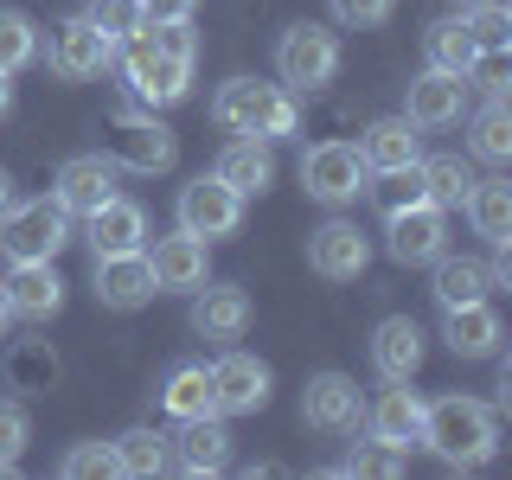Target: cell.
I'll return each mask as SVG.
<instances>
[{"label":"cell","mask_w":512,"mask_h":480,"mask_svg":"<svg viewBox=\"0 0 512 480\" xmlns=\"http://www.w3.org/2000/svg\"><path fill=\"white\" fill-rule=\"evenodd\" d=\"M173 154H180V141H173V128H160L154 116H141L135 103L116 116V135H109V160H122L128 173H167Z\"/></svg>","instance_id":"obj_10"},{"label":"cell","mask_w":512,"mask_h":480,"mask_svg":"<svg viewBox=\"0 0 512 480\" xmlns=\"http://www.w3.org/2000/svg\"><path fill=\"white\" fill-rule=\"evenodd\" d=\"M212 404L218 416H256L269 404V365L250 352H224L212 365Z\"/></svg>","instance_id":"obj_14"},{"label":"cell","mask_w":512,"mask_h":480,"mask_svg":"<svg viewBox=\"0 0 512 480\" xmlns=\"http://www.w3.org/2000/svg\"><path fill=\"white\" fill-rule=\"evenodd\" d=\"M461 26H468V39L480 45V58H506L512 52V13L500 0H474V13H461Z\"/></svg>","instance_id":"obj_34"},{"label":"cell","mask_w":512,"mask_h":480,"mask_svg":"<svg viewBox=\"0 0 512 480\" xmlns=\"http://www.w3.org/2000/svg\"><path fill=\"white\" fill-rule=\"evenodd\" d=\"M122 45H128V58H122L128 96H135L141 109H167V103H186V96H192V64L186 58L154 52L148 32H135V39H122Z\"/></svg>","instance_id":"obj_5"},{"label":"cell","mask_w":512,"mask_h":480,"mask_svg":"<svg viewBox=\"0 0 512 480\" xmlns=\"http://www.w3.org/2000/svg\"><path fill=\"white\" fill-rule=\"evenodd\" d=\"M64 480H96V474H116V455H109V442H77L71 455L58 461Z\"/></svg>","instance_id":"obj_40"},{"label":"cell","mask_w":512,"mask_h":480,"mask_svg":"<svg viewBox=\"0 0 512 480\" xmlns=\"http://www.w3.org/2000/svg\"><path fill=\"white\" fill-rule=\"evenodd\" d=\"M461 7H474V0H461Z\"/></svg>","instance_id":"obj_47"},{"label":"cell","mask_w":512,"mask_h":480,"mask_svg":"<svg viewBox=\"0 0 512 480\" xmlns=\"http://www.w3.org/2000/svg\"><path fill=\"white\" fill-rule=\"evenodd\" d=\"M423 442L436 448L448 468H480V461H493V448H500V423H493V410L480 404V397H436V404H423Z\"/></svg>","instance_id":"obj_1"},{"label":"cell","mask_w":512,"mask_h":480,"mask_svg":"<svg viewBox=\"0 0 512 480\" xmlns=\"http://www.w3.org/2000/svg\"><path fill=\"white\" fill-rule=\"evenodd\" d=\"M333 71H340V39H333L327 26L301 20V26L282 32V45H276V77H282V90H295V96L327 90Z\"/></svg>","instance_id":"obj_4"},{"label":"cell","mask_w":512,"mask_h":480,"mask_svg":"<svg viewBox=\"0 0 512 480\" xmlns=\"http://www.w3.org/2000/svg\"><path fill=\"white\" fill-rule=\"evenodd\" d=\"M468 154L474 160H493V167H506V160H512V109H506V90H493V103L474 116Z\"/></svg>","instance_id":"obj_31"},{"label":"cell","mask_w":512,"mask_h":480,"mask_svg":"<svg viewBox=\"0 0 512 480\" xmlns=\"http://www.w3.org/2000/svg\"><path fill=\"white\" fill-rule=\"evenodd\" d=\"M346 474H359V480H397V474H404V448H391L384 436H365V442H352Z\"/></svg>","instance_id":"obj_37"},{"label":"cell","mask_w":512,"mask_h":480,"mask_svg":"<svg viewBox=\"0 0 512 480\" xmlns=\"http://www.w3.org/2000/svg\"><path fill=\"white\" fill-rule=\"evenodd\" d=\"M493 263H474V256H436V301L442 308H461V301H487L493 295Z\"/></svg>","instance_id":"obj_28"},{"label":"cell","mask_w":512,"mask_h":480,"mask_svg":"<svg viewBox=\"0 0 512 480\" xmlns=\"http://www.w3.org/2000/svg\"><path fill=\"white\" fill-rule=\"evenodd\" d=\"M448 244V212L442 205H404V212H384V250L397 263H436Z\"/></svg>","instance_id":"obj_11"},{"label":"cell","mask_w":512,"mask_h":480,"mask_svg":"<svg viewBox=\"0 0 512 480\" xmlns=\"http://www.w3.org/2000/svg\"><path fill=\"white\" fill-rule=\"evenodd\" d=\"M192 7H199V0H141L148 20H192Z\"/></svg>","instance_id":"obj_43"},{"label":"cell","mask_w":512,"mask_h":480,"mask_svg":"<svg viewBox=\"0 0 512 480\" xmlns=\"http://www.w3.org/2000/svg\"><path fill=\"white\" fill-rule=\"evenodd\" d=\"M365 423H372V436H384L391 448H410V442H423V397L404 391V384H391V391L365 410Z\"/></svg>","instance_id":"obj_26"},{"label":"cell","mask_w":512,"mask_h":480,"mask_svg":"<svg viewBox=\"0 0 512 480\" xmlns=\"http://www.w3.org/2000/svg\"><path fill=\"white\" fill-rule=\"evenodd\" d=\"M212 122L224 135H256V141H282L301 128V103L295 90L282 84H256V77H231L218 96H212Z\"/></svg>","instance_id":"obj_2"},{"label":"cell","mask_w":512,"mask_h":480,"mask_svg":"<svg viewBox=\"0 0 512 480\" xmlns=\"http://www.w3.org/2000/svg\"><path fill=\"white\" fill-rule=\"evenodd\" d=\"M52 199H58L71 218H90L103 199H116V160H103V154H77V160H64Z\"/></svg>","instance_id":"obj_17"},{"label":"cell","mask_w":512,"mask_h":480,"mask_svg":"<svg viewBox=\"0 0 512 480\" xmlns=\"http://www.w3.org/2000/svg\"><path fill=\"white\" fill-rule=\"evenodd\" d=\"M301 423L320 429V436H352L365 423V397L346 372H314L308 391H301Z\"/></svg>","instance_id":"obj_9"},{"label":"cell","mask_w":512,"mask_h":480,"mask_svg":"<svg viewBox=\"0 0 512 480\" xmlns=\"http://www.w3.org/2000/svg\"><path fill=\"white\" fill-rule=\"evenodd\" d=\"M192 333L199 340H237V333L250 327V295L244 288H231V282H205V288H192Z\"/></svg>","instance_id":"obj_21"},{"label":"cell","mask_w":512,"mask_h":480,"mask_svg":"<svg viewBox=\"0 0 512 480\" xmlns=\"http://www.w3.org/2000/svg\"><path fill=\"white\" fill-rule=\"evenodd\" d=\"M154 269H148V250H128V256H96V301L103 308H141V301H154Z\"/></svg>","instance_id":"obj_16"},{"label":"cell","mask_w":512,"mask_h":480,"mask_svg":"<svg viewBox=\"0 0 512 480\" xmlns=\"http://www.w3.org/2000/svg\"><path fill=\"white\" fill-rule=\"evenodd\" d=\"M365 263H372V244H365L359 224L327 218L320 231H308V269H314V276H327V282H359Z\"/></svg>","instance_id":"obj_12"},{"label":"cell","mask_w":512,"mask_h":480,"mask_svg":"<svg viewBox=\"0 0 512 480\" xmlns=\"http://www.w3.org/2000/svg\"><path fill=\"white\" fill-rule=\"evenodd\" d=\"M71 244V212L58 199H13V212L0 218V256L7 263H52Z\"/></svg>","instance_id":"obj_3"},{"label":"cell","mask_w":512,"mask_h":480,"mask_svg":"<svg viewBox=\"0 0 512 480\" xmlns=\"http://www.w3.org/2000/svg\"><path fill=\"white\" fill-rule=\"evenodd\" d=\"M423 52H429L436 71H455V77H474L480 71V45L468 39V26H461V20H436V26L423 32Z\"/></svg>","instance_id":"obj_30"},{"label":"cell","mask_w":512,"mask_h":480,"mask_svg":"<svg viewBox=\"0 0 512 480\" xmlns=\"http://www.w3.org/2000/svg\"><path fill=\"white\" fill-rule=\"evenodd\" d=\"M327 7H333V20H340V26H384V20H391V13H397V0H327Z\"/></svg>","instance_id":"obj_42"},{"label":"cell","mask_w":512,"mask_h":480,"mask_svg":"<svg viewBox=\"0 0 512 480\" xmlns=\"http://www.w3.org/2000/svg\"><path fill=\"white\" fill-rule=\"evenodd\" d=\"M442 340H448L455 359H493L500 340H506V327L487 301H461V308H442Z\"/></svg>","instance_id":"obj_20"},{"label":"cell","mask_w":512,"mask_h":480,"mask_svg":"<svg viewBox=\"0 0 512 480\" xmlns=\"http://www.w3.org/2000/svg\"><path fill=\"white\" fill-rule=\"evenodd\" d=\"M39 58V26L26 20L20 7H0V71H26V64Z\"/></svg>","instance_id":"obj_35"},{"label":"cell","mask_w":512,"mask_h":480,"mask_svg":"<svg viewBox=\"0 0 512 480\" xmlns=\"http://www.w3.org/2000/svg\"><path fill=\"white\" fill-rule=\"evenodd\" d=\"M365 192H372L384 212H404V205H423L429 199V192H423V167H416V160H410V167H384L378 186H365Z\"/></svg>","instance_id":"obj_38"},{"label":"cell","mask_w":512,"mask_h":480,"mask_svg":"<svg viewBox=\"0 0 512 480\" xmlns=\"http://www.w3.org/2000/svg\"><path fill=\"white\" fill-rule=\"evenodd\" d=\"M461 212L474 218V231L487 237L493 250H512V186L506 180H474L468 199H461Z\"/></svg>","instance_id":"obj_27"},{"label":"cell","mask_w":512,"mask_h":480,"mask_svg":"<svg viewBox=\"0 0 512 480\" xmlns=\"http://www.w3.org/2000/svg\"><path fill=\"white\" fill-rule=\"evenodd\" d=\"M52 378H58V359L39 340H20L7 352V384L13 391H52Z\"/></svg>","instance_id":"obj_36"},{"label":"cell","mask_w":512,"mask_h":480,"mask_svg":"<svg viewBox=\"0 0 512 480\" xmlns=\"http://www.w3.org/2000/svg\"><path fill=\"white\" fill-rule=\"evenodd\" d=\"M45 58H52V71L64 84H90V77L109 71V58H116V39H103L84 13L77 20H58L52 26V45H45Z\"/></svg>","instance_id":"obj_8"},{"label":"cell","mask_w":512,"mask_h":480,"mask_svg":"<svg viewBox=\"0 0 512 480\" xmlns=\"http://www.w3.org/2000/svg\"><path fill=\"white\" fill-rule=\"evenodd\" d=\"M218 180L224 186H237L244 192V199H256V192H269L276 186V148H269V141H256V135H237L231 148L218 154Z\"/></svg>","instance_id":"obj_25"},{"label":"cell","mask_w":512,"mask_h":480,"mask_svg":"<svg viewBox=\"0 0 512 480\" xmlns=\"http://www.w3.org/2000/svg\"><path fill=\"white\" fill-rule=\"evenodd\" d=\"M109 455H116V474L148 480V474L167 468V436H160V429H122V436L109 442Z\"/></svg>","instance_id":"obj_33"},{"label":"cell","mask_w":512,"mask_h":480,"mask_svg":"<svg viewBox=\"0 0 512 480\" xmlns=\"http://www.w3.org/2000/svg\"><path fill=\"white\" fill-rule=\"evenodd\" d=\"M423 167V192H429V205H442V212H455L461 199H468V186H474V167L461 154H429V160H416Z\"/></svg>","instance_id":"obj_32"},{"label":"cell","mask_w":512,"mask_h":480,"mask_svg":"<svg viewBox=\"0 0 512 480\" xmlns=\"http://www.w3.org/2000/svg\"><path fill=\"white\" fill-rule=\"evenodd\" d=\"M26 436H32V416L26 404H0V474L26 455Z\"/></svg>","instance_id":"obj_41"},{"label":"cell","mask_w":512,"mask_h":480,"mask_svg":"<svg viewBox=\"0 0 512 480\" xmlns=\"http://www.w3.org/2000/svg\"><path fill=\"white\" fill-rule=\"evenodd\" d=\"M7 308L26 314V320H52L64 308V282L52 263H7Z\"/></svg>","instance_id":"obj_23"},{"label":"cell","mask_w":512,"mask_h":480,"mask_svg":"<svg viewBox=\"0 0 512 480\" xmlns=\"http://www.w3.org/2000/svg\"><path fill=\"white\" fill-rule=\"evenodd\" d=\"M7 320H13V308H7V288H0V340H7Z\"/></svg>","instance_id":"obj_46"},{"label":"cell","mask_w":512,"mask_h":480,"mask_svg":"<svg viewBox=\"0 0 512 480\" xmlns=\"http://www.w3.org/2000/svg\"><path fill=\"white\" fill-rule=\"evenodd\" d=\"M359 160L365 173H384V167H410V160H423V128L410 116H384L359 135Z\"/></svg>","instance_id":"obj_24"},{"label":"cell","mask_w":512,"mask_h":480,"mask_svg":"<svg viewBox=\"0 0 512 480\" xmlns=\"http://www.w3.org/2000/svg\"><path fill=\"white\" fill-rule=\"evenodd\" d=\"M0 116H13V77L0 71Z\"/></svg>","instance_id":"obj_45"},{"label":"cell","mask_w":512,"mask_h":480,"mask_svg":"<svg viewBox=\"0 0 512 480\" xmlns=\"http://www.w3.org/2000/svg\"><path fill=\"white\" fill-rule=\"evenodd\" d=\"M461 109H468V77L436 71V64H429V71L410 84V109H404V116H410L416 128H455Z\"/></svg>","instance_id":"obj_19"},{"label":"cell","mask_w":512,"mask_h":480,"mask_svg":"<svg viewBox=\"0 0 512 480\" xmlns=\"http://www.w3.org/2000/svg\"><path fill=\"white\" fill-rule=\"evenodd\" d=\"M205 250H212V244H205V237H192V231L160 237L154 256H148V269H154V288H160V295H192V288L212 282V256H205Z\"/></svg>","instance_id":"obj_13"},{"label":"cell","mask_w":512,"mask_h":480,"mask_svg":"<svg viewBox=\"0 0 512 480\" xmlns=\"http://www.w3.org/2000/svg\"><path fill=\"white\" fill-rule=\"evenodd\" d=\"M148 244V212H141L135 199H103L90 212V250L96 256H128V250H141Z\"/></svg>","instance_id":"obj_22"},{"label":"cell","mask_w":512,"mask_h":480,"mask_svg":"<svg viewBox=\"0 0 512 480\" xmlns=\"http://www.w3.org/2000/svg\"><path fill=\"white\" fill-rule=\"evenodd\" d=\"M237 224H244V192L224 186L218 173H199L192 186H180V231L205 237V244H218V237H231Z\"/></svg>","instance_id":"obj_7"},{"label":"cell","mask_w":512,"mask_h":480,"mask_svg":"<svg viewBox=\"0 0 512 480\" xmlns=\"http://www.w3.org/2000/svg\"><path fill=\"white\" fill-rule=\"evenodd\" d=\"M160 410H167L173 423L218 410V404H212V365H173L167 384H160Z\"/></svg>","instance_id":"obj_29"},{"label":"cell","mask_w":512,"mask_h":480,"mask_svg":"<svg viewBox=\"0 0 512 480\" xmlns=\"http://www.w3.org/2000/svg\"><path fill=\"white\" fill-rule=\"evenodd\" d=\"M84 20L103 32V39H116V45H122V39H135V32L148 26V13H141V0H90Z\"/></svg>","instance_id":"obj_39"},{"label":"cell","mask_w":512,"mask_h":480,"mask_svg":"<svg viewBox=\"0 0 512 480\" xmlns=\"http://www.w3.org/2000/svg\"><path fill=\"white\" fill-rule=\"evenodd\" d=\"M365 160H359V148L352 141H320V148H308L301 154V186H308V199H320V205H352L365 192Z\"/></svg>","instance_id":"obj_6"},{"label":"cell","mask_w":512,"mask_h":480,"mask_svg":"<svg viewBox=\"0 0 512 480\" xmlns=\"http://www.w3.org/2000/svg\"><path fill=\"white\" fill-rule=\"evenodd\" d=\"M167 461L180 474H218L224 461H231V429H224V416L218 410L186 416L180 436H173V448H167Z\"/></svg>","instance_id":"obj_15"},{"label":"cell","mask_w":512,"mask_h":480,"mask_svg":"<svg viewBox=\"0 0 512 480\" xmlns=\"http://www.w3.org/2000/svg\"><path fill=\"white\" fill-rule=\"evenodd\" d=\"M372 365L384 372V384H410L423 372V327L410 314H384L372 327Z\"/></svg>","instance_id":"obj_18"},{"label":"cell","mask_w":512,"mask_h":480,"mask_svg":"<svg viewBox=\"0 0 512 480\" xmlns=\"http://www.w3.org/2000/svg\"><path fill=\"white\" fill-rule=\"evenodd\" d=\"M7 212H13V173L0 167V218H7Z\"/></svg>","instance_id":"obj_44"}]
</instances>
